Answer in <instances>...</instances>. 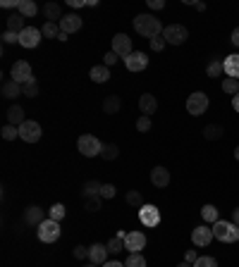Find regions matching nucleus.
Returning a JSON list of instances; mask_svg holds the SVG:
<instances>
[{
  "mask_svg": "<svg viewBox=\"0 0 239 267\" xmlns=\"http://www.w3.org/2000/svg\"><path fill=\"white\" fill-rule=\"evenodd\" d=\"M134 31L143 38H156V36L163 34V24L153 14H137L134 17Z\"/></svg>",
  "mask_w": 239,
  "mask_h": 267,
  "instance_id": "nucleus-1",
  "label": "nucleus"
},
{
  "mask_svg": "<svg viewBox=\"0 0 239 267\" xmlns=\"http://www.w3.org/2000/svg\"><path fill=\"white\" fill-rule=\"evenodd\" d=\"M213 236L223 243H237L239 241V227L234 222H227V219H218L213 224Z\"/></svg>",
  "mask_w": 239,
  "mask_h": 267,
  "instance_id": "nucleus-2",
  "label": "nucleus"
},
{
  "mask_svg": "<svg viewBox=\"0 0 239 267\" xmlns=\"http://www.w3.org/2000/svg\"><path fill=\"white\" fill-rule=\"evenodd\" d=\"M36 234H39V241H43V243H55V241L60 239L62 227L55 219H43L41 224H39V229H36Z\"/></svg>",
  "mask_w": 239,
  "mask_h": 267,
  "instance_id": "nucleus-3",
  "label": "nucleus"
},
{
  "mask_svg": "<svg viewBox=\"0 0 239 267\" xmlns=\"http://www.w3.org/2000/svg\"><path fill=\"white\" fill-rule=\"evenodd\" d=\"M77 148H79V153H82L84 158H96V155H101L103 143L94 134H82L79 141H77Z\"/></svg>",
  "mask_w": 239,
  "mask_h": 267,
  "instance_id": "nucleus-4",
  "label": "nucleus"
},
{
  "mask_svg": "<svg viewBox=\"0 0 239 267\" xmlns=\"http://www.w3.org/2000/svg\"><path fill=\"white\" fill-rule=\"evenodd\" d=\"M206 110H208V96H206L204 91H194L187 98V112L191 117H198V115H204Z\"/></svg>",
  "mask_w": 239,
  "mask_h": 267,
  "instance_id": "nucleus-5",
  "label": "nucleus"
},
{
  "mask_svg": "<svg viewBox=\"0 0 239 267\" xmlns=\"http://www.w3.org/2000/svg\"><path fill=\"white\" fill-rule=\"evenodd\" d=\"M163 38L170 46H182V43L189 38V31H187V27H182V24H168V27L163 29Z\"/></svg>",
  "mask_w": 239,
  "mask_h": 267,
  "instance_id": "nucleus-6",
  "label": "nucleus"
},
{
  "mask_svg": "<svg viewBox=\"0 0 239 267\" xmlns=\"http://www.w3.org/2000/svg\"><path fill=\"white\" fill-rule=\"evenodd\" d=\"M41 136H43L41 124L34 122V119H27V122L20 127V138L24 143H36V141H41Z\"/></svg>",
  "mask_w": 239,
  "mask_h": 267,
  "instance_id": "nucleus-7",
  "label": "nucleus"
},
{
  "mask_svg": "<svg viewBox=\"0 0 239 267\" xmlns=\"http://www.w3.org/2000/svg\"><path fill=\"white\" fill-rule=\"evenodd\" d=\"M10 76H12L17 84H27L34 79V72H31V65H29L27 60H17L12 65V69H10Z\"/></svg>",
  "mask_w": 239,
  "mask_h": 267,
  "instance_id": "nucleus-8",
  "label": "nucleus"
},
{
  "mask_svg": "<svg viewBox=\"0 0 239 267\" xmlns=\"http://www.w3.org/2000/svg\"><path fill=\"white\" fill-rule=\"evenodd\" d=\"M139 222L143 227H158L160 224V210L156 206H151V203H143L139 208Z\"/></svg>",
  "mask_w": 239,
  "mask_h": 267,
  "instance_id": "nucleus-9",
  "label": "nucleus"
},
{
  "mask_svg": "<svg viewBox=\"0 0 239 267\" xmlns=\"http://www.w3.org/2000/svg\"><path fill=\"white\" fill-rule=\"evenodd\" d=\"M124 67H127V72H143L149 67V55L141 53V50H134L132 55L124 57Z\"/></svg>",
  "mask_w": 239,
  "mask_h": 267,
  "instance_id": "nucleus-10",
  "label": "nucleus"
},
{
  "mask_svg": "<svg viewBox=\"0 0 239 267\" xmlns=\"http://www.w3.org/2000/svg\"><path fill=\"white\" fill-rule=\"evenodd\" d=\"M41 38H43V34H41V29H36V27H27L24 31L20 34V46L22 48H36L39 43H41Z\"/></svg>",
  "mask_w": 239,
  "mask_h": 267,
  "instance_id": "nucleus-11",
  "label": "nucleus"
},
{
  "mask_svg": "<svg viewBox=\"0 0 239 267\" xmlns=\"http://www.w3.org/2000/svg\"><path fill=\"white\" fill-rule=\"evenodd\" d=\"M113 53L117 55V57H127V55H132L134 50H132V38L127 34H115V38H113Z\"/></svg>",
  "mask_w": 239,
  "mask_h": 267,
  "instance_id": "nucleus-12",
  "label": "nucleus"
},
{
  "mask_svg": "<svg viewBox=\"0 0 239 267\" xmlns=\"http://www.w3.org/2000/svg\"><path fill=\"white\" fill-rule=\"evenodd\" d=\"M141 248H146V236H143V232H130L124 236V251H130V253H141Z\"/></svg>",
  "mask_w": 239,
  "mask_h": 267,
  "instance_id": "nucleus-13",
  "label": "nucleus"
},
{
  "mask_svg": "<svg viewBox=\"0 0 239 267\" xmlns=\"http://www.w3.org/2000/svg\"><path fill=\"white\" fill-rule=\"evenodd\" d=\"M213 239H215V236H213V229H208L206 224L196 227V229L191 232V243H194V246H198V248H206Z\"/></svg>",
  "mask_w": 239,
  "mask_h": 267,
  "instance_id": "nucleus-14",
  "label": "nucleus"
},
{
  "mask_svg": "<svg viewBox=\"0 0 239 267\" xmlns=\"http://www.w3.org/2000/svg\"><path fill=\"white\" fill-rule=\"evenodd\" d=\"M58 24H60V31H65V34H75V31H79V29H82L84 22H82V17H79V14L69 12V14H65V17H62Z\"/></svg>",
  "mask_w": 239,
  "mask_h": 267,
  "instance_id": "nucleus-15",
  "label": "nucleus"
},
{
  "mask_svg": "<svg viewBox=\"0 0 239 267\" xmlns=\"http://www.w3.org/2000/svg\"><path fill=\"white\" fill-rule=\"evenodd\" d=\"M151 184L156 186V189H165V186L170 184V172H168V167H163V165L153 167L151 170Z\"/></svg>",
  "mask_w": 239,
  "mask_h": 267,
  "instance_id": "nucleus-16",
  "label": "nucleus"
},
{
  "mask_svg": "<svg viewBox=\"0 0 239 267\" xmlns=\"http://www.w3.org/2000/svg\"><path fill=\"white\" fill-rule=\"evenodd\" d=\"M108 246L105 243H94V246L89 248V262H94V265H105L108 262Z\"/></svg>",
  "mask_w": 239,
  "mask_h": 267,
  "instance_id": "nucleus-17",
  "label": "nucleus"
},
{
  "mask_svg": "<svg viewBox=\"0 0 239 267\" xmlns=\"http://www.w3.org/2000/svg\"><path fill=\"white\" fill-rule=\"evenodd\" d=\"M139 110H141V115H146V117L153 115V112L158 110L156 96H151V93H143V96L139 98Z\"/></svg>",
  "mask_w": 239,
  "mask_h": 267,
  "instance_id": "nucleus-18",
  "label": "nucleus"
},
{
  "mask_svg": "<svg viewBox=\"0 0 239 267\" xmlns=\"http://www.w3.org/2000/svg\"><path fill=\"white\" fill-rule=\"evenodd\" d=\"M0 93H3V98H7V100H14L17 96H22V84H17L14 79H7V81L0 86Z\"/></svg>",
  "mask_w": 239,
  "mask_h": 267,
  "instance_id": "nucleus-19",
  "label": "nucleus"
},
{
  "mask_svg": "<svg viewBox=\"0 0 239 267\" xmlns=\"http://www.w3.org/2000/svg\"><path fill=\"white\" fill-rule=\"evenodd\" d=\"M223 69H225V76H232V79H239V55H227L223 60Z\"/></svg>",
  "mask_w": 239,
  "mask_h": 267,
  "instance_id": "nucleus-20",
  "label": "nucleus"
},
{
  "mask_svg": "<svg viewBox=\"0 0 239 267\" xmlns=\"http://www.w3.org/2000/svg\"><path fill=\"white\" fill-rule=\"evenodd\" d=\"M43 219H46V215H43V210L39 206H31V208H27V210H24V222H27V224L39 227Z\"/></svg>",
  "mask_w": 239,
  "mask_h": 267,
  "instance_id": "nucleus-21",
  "label": "nucleus"
},
{
  "mask_svg": "<svg viewBox=\"0 0 239 267\" xmlns=\"http://www.w3.org/2000/svg\"><path fill=\"white\" fill-rule=\"evenodd\" d=\"M24 122H27V117H24V108H22V105H12V108L7 110V124L22 127Z\"/></svg>",
  "mask_w": 239,
  "mask_h": 267,
  "instance_id": "nucleus-22",
  "label": "nucleus"
},
{
  "mask_svg": "<svg viewBox=\"0 0 239 267\" xmlns=\"http://www.w3.org/2000/svg\"><path fill=\"white\" fill-rule=\"evenodd\" d=\"M89 76H91V81H96V84H105L110 79V67H105V65H96V67H91Z\"/></svg>",
  "mask_w": 239,
  "mask_h": 267,
  "instance_id": "nucleus-23",
  "label": "nucleus"
},
{
  "mask_svg": "<svg viewBox=\"0 0 239 267\" xmlns=\"http://www.w3.org/2000/svg\"><path fill=\"white\" fill-rule=\"evenodd\" d=\"M24 19L27 17H22L20 12H14L7 17V31H14V34H22L24 29H27V24H24Z\"/></svg>",
  "mask_w": 239,
  "mask_h": 267,
  "instance_id": "nucleus-24",
  "label": "nucleus"
},
{
  "mask_svg": "<svg viewBox=\"0 0 239 267\" xmlns=\"http://www.w3.org/2000/svg\"><path fill=\"white\" fill-rule=\"evenodd\" d=\"M43 14H46V22H60L62 19V10L58 3H46V5H43Z\"/></svg>",
  "mask_w": 239,
  "mask_h": 267,
  "instance_id": "nucleus-25",
  "label": "nucleus"
},
{
  "mask_svg": "<svg viewBox=\"0 0 239 267\" xmlns=\"http://www.w3.org/2000/svg\"><path fill=\"white\" fill-rule=\"evenodd\" d=\"M17 12L22 14V17H36L39 14V5H36L34 0H20V7H17Z\"/></svg>",
  "mask_w": 239,
  "mask_h": 267,
  "instance_id": "nucleus-26",
  "label": "nucleus"
},
{
  "mask_svg": "<svg viewBox=\"0 0 239 267\" xmlns=\"http://www.w3.org/2000/svg\"><path fill=\"white\" fill-rule=\"evenodd\" d=\"M223 134H225V129H223L220 124H206V127H204L206 141H220V138H223Z\"/></svg>",
  "mask_w": 239,
  "mask_h": 267,
  "instance_id": "nucleus-27",
  "label": "nucleus"
},
{
  "mask_svg": "<svg viewBox=\"0 0 239 267\" xmlns=\"http://www.w3.org/2000/svg\"><path fill=\"white\" fill-rule=\"evenodd\" d=\"M124 236H127V232H117L115 236L105 243L110 253H120V251H124Z\"/></svg>",
  "mask_w": 239,
  "mask_h": 267,
  "instance_id": "nucleus-28",
  "label": "nucleus"
},
{
  "mask_svg": "<svg viewBox=\"0 0 239 267\" xmlns=\"http://www.w3.org/2000/svg\"><path fill=\"white\" fill-rule=\"evenodd\" d=\"M101 181H96V179H91V181H86L82 189V196L84 198H94V196H101Z\"/></svg>",
  "mask_w": 239,
  "mask_h": 267,
  "instance_id": "nucleus-29",
  "label": "nucleus"
},
{
  "mask_svg": "<svg viewBox=\"0 0 239 267\" xmlns=\"http://www.w3.org/2000/svg\"><path fill=\"white\" fill-rule=\"evenodd\" d=\"M120 108H122V100L117 96H108L105 100H103V110L108 112V115H115V112H120Z\"/></svg>",
  "mask_w": 239,
  "mask_h": 267,
  "instance_id": "nucleus-30",
  "label": "nucleus"
},
{
  "mask_svg": "<svg viewBox=\"0 0 239 267\" xmlns=\"http://www.w3.org/2000/svg\"><path fill=\"white\" fill-rule=\"evenodd\" d=\"M201 217H204V222L206 224H215L218 222V208L215 206H204L201 208Z\"/></svg>",
  "mask_w": 239,
  "mask_h": 267,
  "instance_id": "nucleus-31",
  "label": "nucleus"
},
{
  "mask_svg": "<svg viewBox=\"0 0 239 267\" xmlns=\"http://www.w3.org/2000/svg\"><path fill=\"white\" fill-rule=\"evenodd\" d=\"M41 34H43V38H58L60 36V24L58 22H46L41 27Z\"/></svg>",
  "mask_w": 239,
  "mask_h": 267,
  "instance_id": "nucleus-32",
  "label": "nucleus"
},
{
  "mask_svg": "<svg viewBox=\"0 0 239 267\" xmlns=\"http://www.w3.org/2000/svg\"><path fill=\"white\" fill-rule=\"evenodd\" d=\"M65 215H67V210H65L62 203H55V206H50V210H48V219H55V222H62Z\"/></svg>",
  "mask_w": 239,
  "mask_h": 267,
  "instance_id": "nucleus-33",
  "label": "nucleus"
},
{
  "mask_svg": "<svg viewBox=\"0 0 239 267\" xmlns=\"http://www.w3.org/2000/svg\"><path fill=\"white\" fill-rule=\"evenodd\" d=\"M223 91H225V93H230V96H237V93H239V79L225 76V79H223Z\"/></svg>",
  "mask_w": 239,
  "mask_h": 267,
  "instance_id": "nucleus-34",
  "label": "nucleus"
},
{
  "mask_svg": "<svg viewBox=\"0 0 239 267\" xmlns=\"http://www.w3.org/2000/svg\"><path fill=\"white\" fill-rule=\"evenodd\" d=\"M223 72H225V69H223V60L213 57V60L208 62V76H211V79H218Z\"/></svg>",
  "mask_w": 239,
  "mask_h": 267,
  "instance_id": "nucleus-35",
  "label": "nucleus"
},
{
  "mask_svg": "<svg viewBox=\"0 0 239 267\" xmlns=\"http://www.w3.org/2000/svg\"><path fill=\"white\" fill-rule=\"evenodd\" d=\"M124 267H146V258L141 253H130L124 260Z\"/></svg>",
  "mask_w": 239,
  "mask_h": 267,
  "instance_id": "nucleus-36",
  "label": "nucleus"
},
{
  "mask_svg": "<svg viewBox=\"0 0 239 267\" xmlns=\"http://www.w3.org/2000/svg\"><path fill=\"white\" fill-rule=\"evenodd\" d=\"M22 96L27 98H36L39 96V84H36V79H31V81L22 84Z\"/></svg>",
  "mask_w": 239,
  "mask_h": 267,
  "instance_id": "nucleus-37",
  "label": "nucleus"
},
{
  "mask_svg": "<svg viewBox=\"0 0 239 267\" xmlns=\"http://www.w3.org/2000/svg\"><path fill=\"white\" fill-rule=\"evenodd\" d=\"M117 155H120V148H117L115 143H105V146H103V151H101L103 160H115Z\"/></svg>",
  "mask_w": 239,
  "mask_h": 267,
  "instance_id": "nucleus-38",
  "label": "nucleus"
},
{
  "mask_svg": "<svg viewBox=\"0 0 239 267\" xmlns=\"http://www.w3.org/2000/svg\"><path fill=\"white\" fill-rule=\"evenodd\" d=\"M0 136L5 138V141H14V138L20 136V127H12V124H5V127L0 129Z\"/></svg>",
  "mask_w": 239,
  "mask_h": 267,
  "instance_id": "nucleus-39",
  "label": "nucleus"
},
{
  "mask_svg": "<svg viewBox=\"0 0 239 267\" xmlns=\"http://www.w3.org/2000/svg\"><path fill=\"white\" fill-rule=\"evenodd\" d=\"M127 203L134 208H141L143 206V196L141 191H127Z\"/></svg>",
  "mask_w": 239,
  "mask_h": 267,
  "instance_id": "nucleus-40",
  "label": "nucleus"
},
{
  "mask_svg": "<svg viewBox=\"0 0 239 267\" xmlns=\"http://www.w3.org/2000/svg\"><path fill=\"white\" fill-rule=\"evenodd\" d=\"M151 127H153V122H151V117L141 115L137 119V131H141V134H146V131H151Z\"/></svg>",
  "mask_w": 239,
  "mask_h": 267,
  "instance_id": "nucleus-41",
  "label": "nucleus"
},
{
  "mask_svg": "<svg viewBox=\"0 0 239 267\" xmlns=\"http://www.w3.org/2000/svg\"><path fill=\"white\" fill-rule=\"evenodd\" d=\"M194 267H218V260L211 258V255H201V258L194 262Z\"/></svg>",
  "mask_w": 239,
  "mask_h": 267,
  "instance_id": "nucleus-42",
  "label": "nucleus"
},
{
  "mask_svg": "<svg viewBox=\"0 0 239 267\" xmlns=\"http://www.w3.org/2000/svg\"><path fill=\"white\" fill-rule=\"evenodd\" d=\"M168 46V41L163 38V34L160 36H156V38H151V50H156V53H160V50Z\"/></svg>",
  "mask_w": 239,
  "mask_h": 267,
  "instance_id": "nucleus-43",
  "label": "nucleus"
},
{
  "mask_svg": "<svg viewBox=\"0 0 239 267\" xmlns=\"http://www.w3.org/2000/svg\"><path fill=\"white\" fill-rule=\"evenodd\" d=\"M101 196H94V198H86V210L89 213H96V210H101Z\"/></svg>",
  "mask_w": 239,
  "mask_h": 267,
  "instance_id": "nucleus-44",
  "label": "nucleus"
},
{
  "mask_svg": "<svg viewBox=\"0 0 239 267\" xmlns=\"http://www.w3.org/2000/svg\"><path fill=\"white\" fill-rule=\"evenodd\" d=\"M115 186H113V184H103L101 186V198L103 200H105V198H115Z\"/></svg>",
  "mask_w": 239,
  "mask_h": 267,
  "instance_id": "nucleus-45",
  "label": "nucleus"
},
{
  "mask_svg": "<svg viewBox=\"0 0 239 267\" xmlns=\"http://www.w3.org/2000/svg\"><path fill=\"white\" fill-rule=\"evenodd\" d=\"M0 38H3V43H20V34H14V31H3V36H0Z\"/></svg>",
  "mask_w": 239,
  "mask_h": 267,
  "instance_id": "nucleus-46",
  "label": "nucleus"
},
{
  "mask_svg": "<svg viewBox=\"0 0 239 267\" xmlns=\"http://www.w3.org/2000/svg\"><path fill=\"white\" fill-rule=\"evenodd\" d=\"M117 60H120V57H117V55L113 53V50H108V53L103 55V65H105V67H113V65H115Z\"/></svg>",
  "mask_w": 239,
  "mask_h": 267,
  "instance_id": "nucleus-47",
  "label": "nucleus"
},
{
  "mask_svg": "<svg viewBox=\"0 0 239 267\" xmlns=\"http://www.w3.org/2000/svg\"><path fill=\"white\" fill-rule=\"evenodd\" d=\"M75 258H77V260H89V248H86V246H77L75 248Z\"/></svg>",
  "mask_w": 239,
  "mask_h": 267,
  "instance_id": "nucleus-48",
  "label": "nucleus"
},
{
  "mask_svg": "<svg viewBox=\"0 0 239 267\" xmlns=\"http://www.w3.org/2000/svg\"><path fill=\"white\" fill-rule=\"evenodd\" d=\"M198 258H201V255H198L196 251H194V248H189V251L185 253V262H189V265H194V262H196Z\"/></svg>",
  "mask_w": 239,
  "mask_h": 267,
  "instance_id": "nucleus-49",
  "label": "nucleus"
},
{
  "mask_svg": "<svg viewBox=\"0 0 239 267\" xmlns=\"http://www.w3.org/2000/svg\"><path fill=\"white\" fill-rule=\"evenodd\" d=\"M67 5L79 10V7H89V0H67Z\"/></svg>",
  "mask_w": 239,
  "mask_h": 267,
  "instance_id": "nucleus-50",
  "label": "nucleus"
},
{
  "mask_svg": "<svg viewBox=\"0 0 239 267\" xmlns=\"http://www.w3.org/2000/svg\"><path fill=\"white\" fill-rule=\"evenodd\" d=\"M149 3V10H163L165 7V0H146Z\"/></svg>",
  "mask_w": 239,
  "mask_h": 267,
  "instance_id": "nucleus-51",
  "label": "nucleus"
},
{
  "mask_svg": "<svg viewBox=\"0 0 239 267\" xmlns=\"http://www.w3.org/2000/svg\"><path fill=\"white\" fill-rule=\"evenodd\" d=\"M3 7H5V10H17V7H20V0H3Z\"/></svg>",
  "mask_w": 239,
  "mask_h": 267,
  "instance_id": "nucleus-52",
  "label": "nucleus"
},
{
  "mask_svg": "<svg viewBox=\"0 0 239 267\" xmlns=\"http://www.w3.org/2000/svg\"><path fill=\"white\" fill-rule=\"evenodd\" d=\"M101 267H124V262H120V260H108L105 265H101Z\"/></svg>",
  "mask_w": 239,
  "mask_h": 267,
  "instance_id": "nucleus-53",
  "label": "nucleus"
},
{
  "mask_svg": "<svg viewBox=\"0 0 239 267\" xmlns=\"http://www.w3.org/2000/svg\"><path fill=\"white\" fill-rule=\"evenodd\" d=\"M232 43H234V46H237V48H239V27L232 31Z\"/></svg>",
  "mask_w": 239,
  "mask_h": 267,
  "instance_id": "nucleus-54",
  "label": "nucleus"
},
{
  "mask_svg": "<svg viewBox=\"0 0 239 267\" xmlns=\"http://www.w3.org/2000/svg\"><path fill=\"white\" fill-rule=\"evenodd\" d=\"M232 222L239 227V208H234V210H232Z\"/></svg>",
  "mask_w": 239,
  "mask_h": 267,
  "instance_id": "nucleus-55",
  "label": "nucleus"
},
{
  "mask_svg": "<svg viewBox=\"0 0 239 267\" xmlns=\"http://www.w3.org/2000/svg\"><path fill=\"white\" fill-rule=\"evenodd\" d=\"M232 108H234V112H239V93L232 96Z\"/></svg>",
  "mask_w": 239,
  "mask_h": 267,
  "instance_id": "nucleus-56",
  "label": "nucleus"
},
{
  "mask_svg": "<svg viewBox=\"0 0 239 267\" xmlns=\"http://www.w3.org/2000/svg\"><path fill=\"white\" fill-rule=\"evenodd\" d=\"M191 5H194V7H196V10H198V12H204V10H206V5H204V3H191Z\"/></svg>",
  "mask_w": 239,
  "mask_h": 267,
  "instance_id": "nucleus-57",
  "label": "nucleus"
},
{
  "mask_svg": "<svg viewBox=\"0 0 239 267\" xmlns=\"http://www.w3.org/2000/svg\"><path fill=\"white\" fill-rule=\"evenodd\" d=\"M67 38H69V34H65V31H60V36H58V41H62V43H65V41H67Z\"/></svg>",
  "mask_w": 239,
  "mask_h": 267,
  "instance_id": "nucleus-58",
  "label": "nucleus"
},
{
  "mask_svg": "<svg viewBox=\"0 0 239 267\" xmlns=\"http://www.w3.org/2000/svg\"><path fill=\"white\" fill-rule=\"evenodd\" d=\"M234 160H239V146L234 148Z\"/></svg>",
  "mask_w": 239,
  "mask_h": 267,
  "instance_id": "nucleus-59",
  "label": "nucleus"
},
{
  "mask_svg": "<svg viewBox=\"0 0 239 267\" xmlns=\"http://www.w3.org/2000/svg\"><path fill=\"white\" fill-rule=\"evenodd\" d=\"M177 267H194V265H189V262H179Z\"/></svg>",
  "mask_w": 239,
  "mask_h": 267,
  "instance_id": "nucleus-60",
  "label": "nucleus"
},
{
  "mask_svg": "<svg viewBox=\"0 0 239 267\" xmlns=\"http://www.w3.org/2000/svg\"><path fill=\"white\" fill-rule=\"evenodd\" d=\"M86 267H101V265H94V262H89V265H86Z\"/></svg>",
  "mask_w": 239,
  "mask_h": 267,
  "instance_id": "nucleus-61",
  "label": "nucleus"
}]
</instances>
